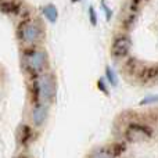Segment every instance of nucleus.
<instances>
[{"label":"nucleus","mask_w":158,"mask_h":158,"mask_svg":"<svg viewBox=\"0 0 158 158\" xmlns=\"http://www.w3.org/2000/svg\"><path fill=\"white\" fill-rule=\"evenodd\" d=\"M42 14H43V17L50 22V24H54V22H57V19H58V10L54 4H52V3H49V4L42 7Z\"/></svg>","instance_id":"6e6552de"},{"label":"nucleus","mask_w":158,"mask_h":158,"mask_svg":"<svg viewBox=\"0 0 158 158\" xmlns=\"http://www.w3.org/2000/svg\"><path fill=\"white\" fill-rule=\"evenodd\" d=\"M151 137V131L147 126H143L140 123H131L125 129V139L126 142L139 143L148 140Z\"/></svg>","instance_id":"423d86ee"},{"label":"nucleus","mask_w":158,"mask_h":158,"mask_svg":"<svg viewBox=\"0 0 158 158\" xmlns=\"http://www.w3.org/2000/svg\"><path fill=\"white\" fill-rule=\"evenodd\" d=\"M132 47H133V42H132L131 35L126 31H121L115 33L112 38L111 46H110V56L114 61L122 63L131 56Z\"/></svg>","instance_id":"20e7f679"},{"label":"nucleus","mask_w":158,"mask_h":158,"mask_svg":"<svg viewBox=\"0 0 158 158\" xmlns=\"http://www.w3.org/2000/svg\"><path fill=\"white\" fill-rule=\"evenodd\" d=\"M52 104L43 101H32L28 111V123L33 131H42L49 122Z\"/></svg>","instance_id":"39448f33"},{"label":"nucleus","mask_w":158,"mask_h":158,"mask_svg":"<svg viewBox=\"0 0 158 158\" xmlns=\"http://www.w3.org/2000/svg\"><path fill=\"white\" fill-rule=\"evenodd\" d=\"M104 78L108 82V85L111 87H117L118 86V75L111 67H106V72H104Z\"/></svg>","instance_id":"1a4fd4ad"},{"label":"nucleus","mask_w":158,"mask_h":158,"mask_svg":"<svg viewBox=\"0 0 158 158\" xmlns=\"http://www.w3.org/2000/svg\"><path fill=\"white\" fill-rule=\"evenodd\" d=\"M17 40L21 49L43 44L46 39V27L39 17H25L17 25Z\"/></svg>","instance_id":"f257e3e1"},{"label":"nucleus","mask_w":158,"mask_h":158,"mask_svg":"<svg viewBox=\"0 0 158 158\" xmlns=\"http://www.w3.org/2000/svg\"><path fill=\"white\" fill-rule=\"evenodd\" d=\"M110 85H108V82L106 81V78H100L97 81V89L100 90L101 93H103V94H106V96H110Z\"/></svg>","instance_id":"9d476101"},{"label":"nucleus","mask_w":158,"mask_h":158,"mask_svg":"<svg viewBox=\"0 0 158 158\" xmlns=\"http://www.w3.org/2000/svg\"><path fill=\"white\" fill-rule=\"evenodd\" d=\"M19 64H21L22 72L28 78L36 77L42 72L52 69L50 68V56L47 53V50L43 47V44L21 49Z\"/></svg>","instance_id":"f03ea898"},{"label":"nucleus","mask_w":158,"mask_h":158,"mask_svg":"<svg viewBox=\"0 0 158 158\" xmlns=\"http://www.w3.org/2000/svg\"><path fill=\"white\" fill-rule=\"evenodd\" d=\"M29 83L32 101H43L49 104H53L56 101L58 93V82L52 69L42 72L36 77H31Z\"/></svg>","instance_id":"7ed1b4c3"},{"label":"nucleus","mask_w":158,"mask_h":158,"mask_svg":"<svg viewBox=\"0 0 158 158\" xmlns=\"http://www.w3.org/2000/svg\"><path fill=\"white\" fill-rule=\"evenodd\" d=\"M85 158H119L118 153L111 146H98L94 147L86 154Z\"/></svg>","instance_id":"0eeeda50"},{"label":"nucleus","mask_w":158,"mask_h":158,"mask_svg":"<svg viewBox=\"0 0 158 158\" xmlns=\"http://www.w3.org/2000/svg\"><path fill=\"white\" fill-rule=\"evenodd\" d=\"M89 17H90V22H92V25L97 24V17H96V11L93 10V7L89 8Z\"/></svg>","instance_id":"9b49d317"}]
</instances>
